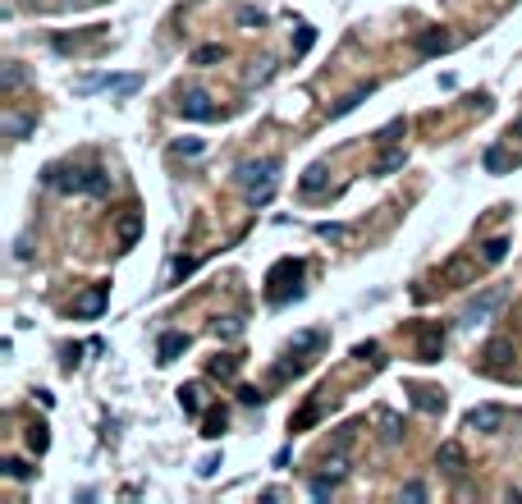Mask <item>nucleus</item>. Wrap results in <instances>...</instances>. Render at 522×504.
Wrapping results in <instances>:
<instances>
[{"label":"nucleus","mask_w":522,"mask_h":504,"mask_svg":"<svg viewBox=\"0 0 522 504\" xmlns=\"http://www.w3.org/2000/svg\"><path fill=\"white\" fill-rule=\"evenodd\" d=\"M275 175H280V161H275V156H261V161H243L234 179L248 188V202H252V207H266V202H271V193H275Z\"/></svg>","instance_id":"nucleus-1"},{"label":"nucleus","mask_w":522,"mask_h":504,"mask_svg":"<svg viewBox=\"0 0 522 504\" xmlns=\"http://www.w3.org/2000/svg\"><path fill=\"white\" fill-rule=\"evenodd\" d=\"M504 298H509V289H504V285H490L481 298H472V307L463 312V326H481V321H486L495 307H504Z\"/></svg>","instance_id":"nucleus-2"},{"label":"nucleus","mask_w":522,"mask_h":504,"mask_svg":"<svg viewBox=\"0 0 522 504\" xmlns=\"http://www.w3.org/2000/svg\"><path fill=\"white\" fill-rule=\"evenodd\" d=\"M179 115H184V120L207 124V120H220V106L207 97V92H184V97H179Z\"/></svg>","instance_id":"nucleus-3"},{"label":"nucleus","mask_w":522,"mask_h":504,"mask_svg":"<svg viewBox=\"0 0 522 504\" xmlns=\"http://www.w3.org/2000/svg\"><path fill=\"white\" fill-rule=\"evenodd\" d=\"M440 353H445V326L426 321L422 340H417V362H440Z\"/></svg>","instance_id":"nucleus-4"},{"label":"nucleus","mask_w":522,"mask_h":504,"mask_svg":"<svg viewBox=\"0 0 522 504\" xmlns=\"http://www.w3.org/2000/svg\"><path fill=\"white\" fill-rule=\"evenodd\" d=\"M504 427V408L500 404H481L468 413V431H481V436H495Z\"/></svg>","instance_id":"nucleus-5"},{"label":"nucleus","mask_w":522,"mask_h":504,"mask_svg":"<svg viewBox=\"0 0 522 504\" xmlns=\"http://www.w3.org/2000/svg\"><path fill=\"white\" fill-rule=\"evenodd\" d=\"M106 298H110V285H92L83 298H78V307H74V317H83V321H92V317H101L106 312Z\"/></svg>","instance_id":"nucleus-6"},{"label":"nucleus","mask_w":522,"mask_h":504,"mask_svg":"<svg viewBox=\"0 0 522 504\" xmlns=\"http://www.w3.org/2000/svg\"><path fill=\"white\" fill-rule=\"evenodd\" d=\"M417 55H445L449 46H454V37L449 33H440V28H431V33H417Z\"/></svg>","instance_id":"nucleus-7"},{"label":"nucleus","mask_w":522,"mask_h":504,"mask_svg":"<svg viewBox=\"0 0 522 504\" xmlns=\"http://www.w3.org/2000/svg\"><path fill=\"white\" fill-rule=\"evenodd\" d=\"M184 349H188V335L184 330H170V335H161V344H156V362L165 367V362H174Z\"/></svg>","instance_id":"nucleus-8"},{"label":"nucleus","mask_w":522,"mask_h":504,"mask_svg":"<svg viewBox=\"0 0 522 504\" xmlns=\"http://www.w3.org/2000/svg\"><path fill=\"white\" fill-rule=\"evenodd\" d=\"M403 161H408V152H403V147H385V152H381V161H376V165H371V175H394V170H403Z\"/></svg>","instance_id":"nucleus-9"},{"label":"nucleus","mask_w":522,"mask_h":504,"mask_svg":"<svg viewBox=\"0 0 522 504\" xmlns=\"http://www.w3.org/2000/svg\"><path fill=\"white\" fill-rule=\"evenodd\" d=\"M371 92H376V83H367V88H353V92H348V97H344V101H339V106H330V120H344L348 110H358V106H362V101H367V97H371Z\"/></svg>","instance_id":"nucleus-10"},{"label":"nucleus","mask_w":522,"mask_h":504,"mask_svg":"<svg viewBox=\"0 0 522 504\" xmlns=\"http://www.w3.org/2000/svg\"><path fill=\"white\" fill-rule=\"evenodd\" d=\"M435 463H440V468H445L449 477H458V472H463V450H458L454 440H445V445L435 450Z\"/></svg>","instance_id":"nucleus-11"},{"label":"nucleus","mask_w":522,"mask_h":504,"mask_svg":"<svg viewBox=\"0 0 522 504\" xmlns=\"http://www.w3.org/2000/svg\"><path fill=\"white\" fill-rule=\"evenodd\" d=\"M413 408H422V413H445V395H440V390H413Z\"/></svg>","instance_id":"nucleus-12"},{"label":"nucleus","mask_w":522,"mask_h":504,"mask_svg":"<svg viewBox=\"0 0 522 504\" xmlns=\"http://www.w3.org/2000/svg\"><path fill=\"white\" fill-rule=\"evenodd\" d=\"M110 193V175L101 165H87V198H106Z\"/></svg>","instance_id":"nucleus-13"},{"label":"nucleus","mask_w":522,"mask_h":504,"mask_svg":"<svg viewBox=\"0 0 522 504\" xmlns=\"http://www.w3.org/2000/svg\"><path fill=\"white\" fill-rule=\"evenodd\" d=\"M138 234H142V216H138V211H129V216L120 220V248H133Z\"/></svg>","instance_id":"nucleus-14"},{"label":"nucleus","mask_w":522,"mask_h":504,"mask_svg":"<svg viewBox=\"0 0 522 504\" xmlns=\"http://www.w3.org/2000/svg\"><path fill=\"white\" fill-rule=\"evenodd\" d=\"M326 165H307V175H303V184H298V188H303V193H307V198H316V193H321V188H326Z\"/></svg>","instance_id":"nucleus-15"},{"label":"nucleus","mask_w":522,"mask_h":504,"mask_svg":"<svg viewBox=\"0 0 522 504\" xmlns=\"http://www.w3.org/2000/svg\"><path fill=\"white\" fill-rule=\"evenodd\" d=\"M33 129H37V115H14V120H5V133H10L14 143H23Z\"/></svg>","instance_id":"nucleus-16"},{"label":"nucleus","mask_w":522,"mask_h":504,"mask_svg":"<svg viewBox=\"0 0 522 504\" xmlns=\"http://www.w3.org/2000/svg\"><path fill=\"white\" fill-rule=\"evenodd\" d=\"M399 133H408V120H403V115H399V120H390L385 129H376V133H371V143H376V147H390L394 138H399Z\"/></svg>","instance_id":"nucleus-17"},{"label":"nucleus","mask_w":522,"mask_h":504,"mask_svg":"<svg viewBox=\"0 0 522 504\" xmlns=\"http://www.w3.org/2000/svg\"><path fill=\"white\" fill-rule=\"evenodd\" d=\"M216 60H225V46H220V42H207V46H197V51H193V65L197 69L216 65Z\"/></svg>","instance_id":"nucleus-18"},{"label":"nucleus","mask_w":522,"mask_h":504,"mask_svg":"<svg viewBox=\"0 0 522 504\" xmlns=\"http://www.w3.org/2000/svg\"><path fill=\"white\" fill-rule=\"evenodd\" d=\"M509 248H513V243H509V239H504V234H500V239H490L486 248H481V262H486V266L504 262V257H509Z\"/></svg>","instance_id":"nucleus-19"},{"label":"nucleus","mask_w":522,"mask_h":504,"mask_svg":"<svg viewBox=\"0 0 522 504\" xmlns=\"http://www.w3.org/2000/svg\"><path fill=\"white\" fill-rule=\"evenodd\" d=\"M481 161H486V170H490V175H504V170H509V152H504L500 143H495V147H486V156H481Z\"/></svg>","instance_id":"nucleus-20"},{"label":"nucleus","mask_w":522,"mask_h":504,"mask_svg":"<svg viewBox=\"0 0 522 504\" xmlns=\"http://www.w3.org/2000/svg\"><path fill=\"white\" fill-rule=\"evenodd\" d=\"M197 395H202L197 385H179V408H184L188 417H197V413H202V399H197Z\"/></svg>","instance_id":"nucleus-21"},{"label":"nucleus","mask_w":522,"mask_h":504,"mask_svg":"<svg viewBox=\"0 0 522 504\" xmlns=\"http://www.w3.org/2000/svg\"><path fill=\"white\" fill-rule=\"evenodd\" d=\"M321 344H326V330H307V335L294 340V353H312V349H321Z\"/></svg>","instance_id":"nucleus-22"},{"label":"nucleus","mask_w":522,"mask_h":504,"mask_svg":"<svg viewBox=\"0 0 522 504\" xmlns=\"http://www.w3.org/2000/svg\"><path fill=\"white\" fill-rule=\"evenodd\" d=\"M46 445H51V436H46L42 422H37V427H28V450H33V454H46Z\"/></svg>","instance_id":"nucleus-23"},{"label":"nucleus","mask_w":522,"mask_h":504,"mask_svg":"<svg viewBox=\"0 0 522 504\" xmlns=\"http://www.w3.org/2000/svg\"><path fill=\"white\" fill-rule=\"evenodd\" d=\"M504 358H509V344H504V340L486 344V367H490V372H495V367H500V362H504Z\"/></svg>","instance_id":"nucleus-24"},{"label":"nucleus","mask_w":522,"mask_h":504,"mask_svg":"<svg viewBox=\"0 0 522 504\" xmlns=\"http://www.w3.org/2000/svg\"><path fill=\"white\" fill-rule=\"evenodd\" d=\"M207 372H211V376H225V381H229V376L239 372V358H211Z\"/></svg>","instance_id":"nucleus-25"},{"label":"nucleus","mask_w":522,"mask_h":504,"mask_svg":"<svg viewBox=\"0 0 522 504\" xmlns=\"http://www.w3.org/2000/svg\"><path fill=\"white\" fill-rule=\"evenodd\" d=\"M225 422H229L225 413H211L207 422H202V436H207V440H220V431H225Z\"/></svg>","instance_id":"nucleus-26"},{"label":"nucleus","mask_w":522,"mask_h":504,"mask_svg":"<svg viewBox=\"0 0 522 504\" xmlns=\"http://www.w3.org/2000/svg\"><path fill=\"white\" fill-rule=\"evenodd\" d=\"M312 42H316V28H307V23H303L298 37H294V55H307V51H312Z\"/></svg>","instance_id":"nucleus-27"},{"label":"nucleus","mask_w":522,"mask_h":504,"mask_svg":"<svg viewBox=\"0 0 522 504\" xmlns=\"http://www.w3.org/2000/svg\"><path fill=\"white\" fill-rule=\"evenodd\" d=\"M316 234H321V239H344L348 225H339V220H321V225H316Z\"/></svg>","instance_id":"nucleus-28"},{"label":"nucleus","mask_w":522,"mask_h":504,"mask_svg":"<svg viewBox=\"0 0 522 504\" xmlns=\"http://www.w3.org/2000/svg\"><path fill=\"white\" fill-rule=\"evenodd\" d=\"M239 330H243V321H239V317H225V321H216V335H220V340H234Z\"/></svg>","instance_id":"nucleus-29"},{"label":"nucleus","mask_w":522,"mask_h":504,"mask_svg":"<svg viewBox=\"0 0 522 504\" xmlns=\"http://www.w3.org/2000/svg\"><path fill=\"white\" fill-rule=\"evenodd\" d=\"M5 472H10L14 482H28V477H33V468H28L23 459H5Z\"/></svg>","instance_id":"nucleus-30"},{"label":"nucleus","mask_w":522,"mask_h":504,"mask_svg":"<svg viewBox=\"0 0 522 504\" xmlns=\"http://www.w3.org/2000/svg\"><path fill=\"white\" fill-rule=\"evenodd\" d=\"M312 495H316V500H330V495H335V477H330V472H326V477H316Z\"/></svg>","instance_id":"nucleus-31"},{"label":"nucleus","mask_w":522,"mask_h":504,"mask_svg":"<svg viewBox=\"0 0 522 504\" xmlns=\"http://www.w3.org/2000/svg\"><path fill=\"white\" fill-rule=\"evenodd\" d=\"M202 147H207L202 138H179V143H174V152H179V156H202Z\"/></svg>","instance_id":"nucleus-32"},{"label":"nucleus","mask_w":522,"mask_h":504,"mask_svg":"<svg viewBox=\"0 0 522 504\" xmlns=\"http://www.w3.org/2000/svg\"><path fill=\"white\" fill-rule=\"evenodd\" d=\"M193 271H197V262H193V257H174V280H188Z\"/></svg>","instance_id":"nucleus-33"},{"label":"nucleus","mask_w":522,"mask_h":504,"mask_svg":"<svg viewBox=\"0 0 522 504\" xmlns=\"http://www.w3.org/2000/svg\"><path fill=\"white\" fill-rule=\"evenodd\" d=\"M19 83H23V69L19 65H5V92H14Z\"/></svg>","instance_id":"nucleus-34"},{"label":"nucleus","mask_w":522,"mask_h":504,"mask_svg":"<svg viewBox=\"0 0 522 504\" xmlns=\"http://www.w3.org/2000/svg\"><path fill=\"white\" fill-rule=\"evenodd\" d=\"M381 422H385V440H399V417H394V413H385Z\"/></svg>","instance_id":"nucleus-35"},{"label":"nucleus","mask_w":522,"mask_h":504,"mask_svg":"<svg viewBox=\"0 0 522 504\" xmlns=\"http://www.w3.org/2000/svg\"><path fill=\"white\" fill-rule=\"evenodd\" d=\"M197 472H202V477H216V472H220V454H211V459H202V468H197Z\"/></svg>","instance_id":"nucleus-36"},{"label":"nucleus","mask_w":522,"mask_h":504,"mask_svg":"<svg viewBox=\"0 0 522 504\" xmlns=\"http://www.w3.org/2000/svg\"><path fill=\"white\" fill-rule=\"evenodd\" d=\"M239 19H243V23H248V28H261V23H266V14H261V10H243V14H239Z\"/></svg>","instance_id":"nucleus-37"},{"label":"nucleus","mask_w":522,"mask_h":504,"mask_svg":"<svg viewBox=\"0 0 522 504\" xmlns=\"http://www.w3.org/2000/svg\"><path fill=\"white\" fill-rule=\"evenodd\" d=\"M239 399H243V404H261L266 395H261V390H252V385H243V390H239Z\"/></svg>","instance_id":"nucleus-38"},{"label":"nucleus","mask_w":522,"mask_h":504,"mask_svg":"<svg viewBox=\"0 0 522 504\" xmlns=\"http://www.w3.org/2000/svg\"><path fill=\"white\" fill-rule=\"evenodd\" d=\"M403 495H408V500H426V486L422 482H408V486H403Z\"/></svg>","instance_id":"nucleus-39"},{"label":"nucleus","mask_w":522,"mask_h":504,"mask_svg":"<svg viewBox=\"0 0 522 504\" xmlns=\"http://www.w3.org/2000/svg\"><path fill=\"white\" fill-rule=\"evenodd\" d=\"M353 358H358V362H367V358H376V344H358V349H353Z\"/></svg>","instance_id":"nucleus-40"},{"label":"nucleus","mask_w":522,"mask_h":504,"mask_svg":"<svg viewBox=\"0 0 522 504\" xmlns=\"http://www.w3.org/2000/svg\"><path fill=\"white\" fill-rule=\"evenodd\" d=\"M509 138H518V143H522V115H518V120L509 124Z\"/></svg>","instance_id":"nucleus-41"}]
</instances>
